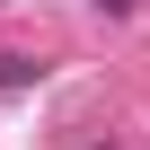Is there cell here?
<instances>
[{"label":"cell","mask_w":150,"mask_h":150,"mask_svg":"<svg viewBox=\"0 0 150 150\" xmlns=\"http://www.w3.org/2000/svg\"><path fill=\"white\" fill-rule=\"evenodd\" d=\"M27 71H35L27 53H0V88H18V80H27Z\"/></svg>","instance_id":"cell-1"}]
</instances>
